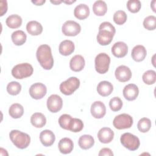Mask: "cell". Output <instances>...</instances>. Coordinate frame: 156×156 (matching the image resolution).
<instances>
[{"instance_id":"obj_22","label":"cell","mask_w":156,"mask_h":156,"mask_svg":"<svg viewBox=\"0 0 156 156\" xmlns=\"http://www.w3.org/2000/svg\"><path fill=\"white\" fill-rule=\"evenodd\" d=\"M113 90V85L108 81L104 80L99 83L97 86V91L98 94L102 96H109Z\"/></svg>"},{"instance_id":"obj_21","label":"cell","mask_w":156,"mask_h":156,"mask_svg":"<svg viewBox=\"0 0 156 156\" xmlns=\"http://www.w3.org/2000/svg\"><path fill=\"white\" fill-rule=\"evenodd\" d=\"M147 54V51L143 45H136L132 50L131 55L133 60L139 62L143 61Z\"/></svg>"},{"instance_id":"obj_1","label":"cell","mask_w":156,"mask_h":156,"mask_svg":"<svg viewBox=\"0 0 156 156\" xmlns=\"http://www.w3.org/2000/svg\"><path fill=\"white\" fill-rule=\"evenodd\" d=\"M36 57L43 68L46 70L51 69L54 65V58L49 45L45 44L40 45L37 50Z\"/></svg>"},{"instance_id":"obj_40","label":"cell","mask_w":156,"mask_h":156,"mask_svg":"<svg viewBox=\"0 0 156 156\" xmlns=\"http://www.w3.org/2000/svg\"><path fill=\"white\" fill-rule=\"evenodd\" d=\"M99 30H106L113 33V34H115V32H116L115 27L110 22H107V21L102 23L99 27Z\"/></svg>"},{"instance_id":"obj_30","label":"cell","mask_w":156,"mask_h":156,"mask_svg":"<svg viewBox=\"0 0 156 156\" xmlns=\"http://www.w3.org/2000/svg\"><path fill=\"white\" fill-rule=\"evenodd\" d=\"M24 113V108L23 107L18 104L15 103L11 105L9 109V115L14 119H17L21 118Z\"/></svg>"},{"instance_id":"obj_14","label":"cell","mask_w":156,"mask_h":156,"mask_svg":"<svg viewBox=\"0 0 156 156\" xmlns=\"http://www.w3.org/2000/svg\"><path fill=\"white\" fill-rule=\"evenodd\" d=\"M112 53L117 58L124 57L128 52V46L123 41L115 43L112 48Z\"/></svg>"},{"instance_id":"obj_38","label":"cell","mask_w":156,"mask_h":156,"mask_svg":"<svg viewBox=\"0 0 156 156\" xmlns=\"http://www.w3.org/2000/svg\"><path fill=\"white\" fill-rule=\"evenodd\" d=\"M83 128V123L82 121L78 118H73L69 130L73 132H79Z\"/></svg>"},{"instance_id":"obj_23","label":"cell","mask_w":156,"mask_h":156,"mask_svg":"<svg viewBox=\"0 0 156 156\" xmlns=\"http://www.w3.org/2000/svg\"><path fill=\"white\" fill-rule=\"evenodd\" d=\"M74 15V16L79 20H85L90 15V9L87 5L80 4L75 7Z\"/></svg>"},{"instance_id":"obj_10","label":"cell","mask_w":156,"mask_h":156,"mask_svg":"<svg viewBox=\"0 0 156 156\" xmlns=\"http://www.w3.org/2000/svg\"><path fill=\"white\" fill-rule=\"evenodd\" d=\"M62 99L57 94H52L47 99L48 109L52 113L58 112L62 109Z\"/></svg>"},{"instance_id":"obj_7","label":"cell","mask_w":156,"mask_h":156,"mask_svg":"<svg viewBox=\"0 0 156 156\" xmlns=\"http://www.w3.org/2000/svg\"><path fill=\"white\" fill-rule=\"evenodd\" d=\"M133 124L132 117L126 113H122L115 116L113 121V126L119 130L129 129Z\"/></svg>"},{"instance_id":"obj_27","label":"cell","mask_w":156,"mask_h":156,"mask_svg":"<svg viewBox=\"0 0 156 156\" xmlns=\"http://www.w3.org/2000/svg\"><path fill=\"white\" fill-rule=\"evenodd\" d=\"M93 13L97 16H104L107 11V5L104 1H96L93 5Z\"/></svg>"},{"instance_id":"obj_24","label":"cell","mask_w":156,"mask_h":156,"mask_svg":"<svg viewBox=\"0 0 156 156\" xmlns=\"http://www.w3.org/2000/svg\"><path fill=\"white\" fill-rule=\"evenodd\" d=\"M26 30L31 35H38L43 32V26L37 21H30L26 24Z\"/></svg>"},{"instance_id":"obj_20","label":"cell","mask_w":156,"mask_h":156,"mask_svg":"<svg viewBox=\"0 0 156 156\" xmlns=\"http://www.w3.org/2000/svg\"><path fill=\"white\" fill-rule=\"evenodd\" d=\"M75 49L74 43L69 40H65L62 41L58 47V51L61 55L67 56L71 54Z\"/></svg>"},{"instance_id":"obj_12","label":"cell","mask_w":156,"mask_h":156,"mask_svg":"<svg viewBox=\"0 0 156 156\" xmlns=\"http://www.w3.org/2000/svg\"><path fill=\"white\" fill-rule=\"evenodd\" d=\"M91 114L94 118H102L106 113V108L101 101H95L91 105Z\"/></svg>"},{"instance_id":"obj_8","label":"cell","mask_w":156,"mask_h":156,"mask_svg":"<svg viewBox=\"0 0 156 156\" xmlns=\"http://www.w3.org/2000/svg\"><path fill=\"white\" fill-rule=\"evenodd\" d=\"M81 30V27L79 23L74 21L68 20L62 25V33L66 36L74 37L78 35Z\"/></svg>"},{"instance_id":"obj_43","label":"cell","mask_w":156,"mask_h":156,"mask_svg":"<svg viewBox=\"0 0 156 156\" xmlns=\"http://www.w3.org/2000/svg\"><path fill=\"white\" fill-rule=\"evenodd\" d=\"M45 0H38V1H32V2L36 5H42L44 3H45Z\"/></svg>"},{"instance_id":"obj_17","label":"cell","mask_w":156,"mask_h":156,"mask_svg":"<svg viewBox=\"0 0 156 156\" xmlns=\"http://www.w3.org/2000/svg\"><path fill=\"white\" fill-rule=\"evenodd\" d=\"M55 140L54 133L50 130H44L40 134V140L41 144L46 147L52 146Z\"/></svg>"},{"instance_id":"obj_19","label":"cell","mask_w":156,"mask_h":156,"mask_svg":"<svg viewBox=\"0 0 156 156\" xmlns=\"http://www.w3.org/2000/svg\"><path fill=\"white\" fill-rule=\"evenodd\" d=\"M58 147L59 151L62 154H69L72 152L74 147L73 141L69 138H63L59 141L58 144Z\"/></svg>"},{"instance_id":"obj_39","label":"cell","mask_w":156,"mask_h":156,"mask_svg":"<svg viewBox=\"0 0 156 156\" xmlns=\"http://www.w3.org/2000/svg\"><path fill=\"white\" fill-rule=\"evenodd\" d=\"M141 7V2L139 0H129L127 2V8L132 13H136L140 11Z\"/></svg>"},{"instance_id":"obj_3","label":"cell","mask_w":156,"mask_h":156,"mask_svg":"<svg viewBox=\"0 0 156 156\" xmlns=\"http://www.w3.org/2000/svg\"><path fill=\"white\" fill-rule=\"evenodd\" d=\"M32 66L28 63H22L15 65L12 69V75L17 79L30 77L33 74Z\"/></svg>"},{"instance_id":"obj_36","label":"cell","mask_w":156,"mask_h":156,"mask_svg":"<svg viewBox=\"0 0 156 156\" xmlns=\"http://www.w3.org/2000/svg\"><path fill=\"white\" fill-rule=\"evenodd\" d=\"M127 15L123 10H118L113 15V21L118 25H122L127 20Z\"/></svg>"},{"instance_id":"obj_4","label":"cell","mask_w":156,"mask_h":156,"mask_svg":"<svg viewBox=\"0 0 156 156\" xmlns=\"http://www.w3.org/2000/svg\"><path fill=\"white\" fill-rule=\"evenodd\" d=\"M120 141L124 147L132 151L137 150L140 145V139L129 132L124 133L121 136Z\"/></svg>"},{"instance_id":"obj_25","label":"cell","mask_w":156,"mask_h":156,"mask_svg":"<svg viewBox=\"0 0 156 156\" xmlns=\"http://www.w3.org/2000/svg\"><path fill=\"white\" fill-rule=\"evenodd\" d=\"M78 144L81 149L87 150L93 146L94 144V140L90 135H83L79 138Z\"/></svg>"},{"instance_id":"obj_45","label":"cell","mask_w":156,"mask_h":156,"mask_svg":"<svg viewBox=\"0 0 156 156\" xmlns=\"http://www.w3.org/2000/svg\"><path fill=\"white\" fill-rule=\"evenodd\" d=\"M51 1V3H52V4H56V5H57V4H60V3H62V1Z\"/></svg>"},{"instance_id":"obj_44","label":"cell","mask_w":156,"mask_h":156,"mask_svg":"<svg viewBox=\"0 0 156 156\" xmlns=\"http://www.w3.org/2000/svg\"><path fill=\"white\" fill-rule=\"evenodd\" d=\"M155 1H153L151 3V7L153 11L154 12H155Z\"/></svg>"},{"instance_id":"obj_9","label":"cell","mask_w":156,"mask_h":156,"mask_svg":"<svg viewBox=\"0 0 156 156\" xmlns=\"http://www.w3.org/2000/svg\"><path fill=\"white\" fill-rule=\"evenodd\" d=\"M47 93V88L42 83L37 82L32 84L29 88V94L34 99H42Z\"/></svg>"},{"instance_id":"obj_6","label":"cell","mask_w":156,"mask_h":156,"mask_svg":"<svg viewBox=\"0 0 156 156\" xmlns=\"http://www.w3.org/2000/svg\"><path fill=\"white\" fill-rule=\"evenodd\" d=\"M80 86V80L76 77H70L60 85V90L65 95H71Z\"/></svg>"},{"instance_id":"obj_13","label":"cell","mask_w":156,"mask_h":156,"mask_svg":"<svg viewBox=\"0 0 156 156\" xmlns=\"http://www.w3.org/2000/svg\"><path fill=\"white\" fill-rule=\"evenodd\" d=\"M122 93L124 97L127 101H134L138 96L139 89L135 84L129 83L124 87Z\"/></svg>"},{"instance_id":"obj_35","label":"cell","mask_w":156,"mask_h":156,"mask_svg":"<svg viewBox=\"0 0 156 156\" xmlns=\"http://www.w3.org/2000/svg\"><path fill=\"white\" fill-rule=\"evenodd\" d=\"M143 26L149 30H153L156 28V17L150 15L146 17L143 21Z\"/></svg>"},{"instance_id":"obj_16","label":"cell","mask_w":156,"mask_h":156,"mask_svg":"<svg viewBox=\"0 0 156 156\" xmlns=\"http://www.w3.org/2000/svg\"><path fill=\"white\" fill-rule=\"evenodd\" d=\"M114 35L115 34L108 30H99V32L96 37L97 41L100 45H108L112 42Z\"/></svg>"},{"instance_id":"obj_2","label":"cell","mask_w":156,"mask_h":156,"mask_svg":"<svg viewBox=\"0 0 156 156\" xmlns=\"http://www.w3.org/2000/svg\"><path fill=\"white\" fill-rule=\"evenodd\" d=\"M9 137L13 144L20 149L27 147L30 142V137L27 133L18 130H12L9 133Z\"/></svg>"},{"instance_id":"obj_33","label":"cell","mask_w":156,"mask_h":156,"mask_svg":"<svg viewBox=\"0 0 156 156\" xmlns=\"http://www.w3.org/2000/svg\"><path fill=\"white\" fill-rule=\"evenodd\" d=\"M21 90V84L16 81H12L7 85V91L10 95L15 96L18 94Z\"/></svg>"},{"instance_id":"obj_42","label":"cell","mask_w":156,"mask_h":156,"mask_svg":"<svg viewBox=\"0 0 156 156\" xmlns=\"http://www.w3.org/2000/svg\"><path fill=\"white\" fill-rule=\"evenodd\" d=\"M0 9H1V15L0 16L4 15V13L7 12V2L6 1H0Z\"/></svg>"},{"instance_id":"obj_31","label":"cell","mask_w":156,"mask_h":156,"mask_svg":"<svg viewBox=\"0 0 156 156\" xmlns=\"http://www.w3.org/2000/svg\"><path fill=\"white\" fill-rule=\"evenodd\" d=\"M151 125V121L149 118H143L138 121L137 124V128L141 132L146 133L150 130Z\"/></svg>"},{"instance_id":"obj_41","label":"cell","mask_w":156,"mask_h":156,"mask_svg":"<svg viewBox=\"0 0 156 156\" xmlns=\"http://www.w3.org/2000/svg\"><path fill=\"white\" fill-rule=\"evenodd\" d=\"M98 155L99 156H113V153L110 149L108 147H104L100 150Z\"/></svg>"},{"instance_id":"obj_18","label":"cell","mask_w":156,"mask_h":156,"mask_svg":"<svg viewBox=\"0 0 156 156\" xmlns=\"http://www.w3.org/2000/svg\"><path fill=\"white\" fill-rule=\"evenodd\" d=\"M85 65L84 58L80 55H76L71 58L69 62V67L71 69L75 72L82 71Z\"/></svg>"},{"instance_id":"obj_34","label":"cell","mask_w":156,"mask_h":156,"mask_svg":"<svg viewBox=\"0 0 156 156\" xmlns=\"http://www.w3.org/2000/svg\"><path fill=\"white\" fill-rule=\"evenodd\" d=\"M73 118L68 114L61 115L58 119V124L60 126L65 130H69Z\"/></svg>"},{"instance_id":"obj_29","label":"cell","mask_w":156,"mask_h":156,"mask_svg":"<svg viewBox=\"0 0 156 156\" xmlns=\"http://www.w3.org/2000/svg\"><path fill=\"white\" fill-rule=\"evenodd\" d=\"M5 23L11 29H16L21 26L22 24V18L18 15L13 14L7 18Z\"/></svg>"},{"instance_id":"obj_32","label":"cell","mask_w":156,"mask_h":156,"mask_svg":"<svg viewBox=\"0 0 156 156\" xmlns=\"http://www.w3.org/2000/svg\"><path fill=\"white\" fill-rule=\"evenodd\" d=\"M144 83L147 85H152L156 81V73L154 70L146 71L142 76Z\"/></svg>"},{"instance_id":"obj_37","label":"cell","mask_w":156,"mask_h":156,"mask_svg":"<svg viewBox=\"0 0 156 156\" xmlns=\"http://www.w3.org/2000/svg\"><path fill=\"white\" fill-rule=\"evenodd\" d=\"M109 107L113 112H118L122 107V101L119 97H113L109 102Z\"/></svg>"},{"instance_id":"obj_11","label":"cell","mask_w":156,"mask_h":156,"mask_svg":"<svg viewBox=\"0 0 156 156\" xmlns=\"http://www.w3.org/2000/svg\"><path fill=\"white\" fill-rule=\"evenodd\" d=\"M115 75L118 80L121 82H125L129 81L132 77V72L128 66L120 65L115 69Z\"/></svg>"},{"instance_id":"obj_46","label":"cell","mask_w":156,"mask_h":156,"mask_svg":"<svg viewBox=\"0 0 156 156\" xmlns=\"http://www.w3.org/2000/svg\"><path fill=\"white\" fill-rule=\"evenodd\" d=\"M75 2H76V1H62V2H65L66 4H71Z\"/></svg>"},{"instance_id":"obj_5","label":"cell","mask_w":156,"mask_h":156,"mask_svg":"<svg viewBox=\"0 0 156 156\" xmlns=\"http://www.w3.org/2000/svg\"><path fill=\"white\" fill-rule=\"evenodd\" d=\"M110 63L109 55L104 52L98 54L94 60L96 71L99 74H105L108 70Z\"/></svg>"},{"instance_id":"obj_15","label":"cell","mask_w":156,"mask_h":156,"mask_svg":"<svg viewBox=\"0 0 156 156\" xmlns=\"http://www.w3.org/2000/svg\"><path fill=\"white\" fill-rule=\"evenodd\" d=\"M114 137L113 131L109 127H102L98 133V138L101 143L107 144L110 143Z\"/></svg>"},{"instance_id":"obj_28","label":"cell","mask_w":156,"mask_h":156,"mask_svg":"<svg viewBox=\"0 0 156 156\" xmlns=\"http://www.w3.org/2000/svg\"><path fill=\"white\" fill-rule=\"evenodd\" d=\"M13 43L16 46H21L26 41L27 36L24 31L18 30L13 32L11 36Z\"/></svg>"},{"instance_id":"obj_26","label":"cell","mask_w":156,"mask_h":156,"mask_svg":"<svg viewBox=\"0 0 156 156\" xmlns=\"http://www.w3.org/2000/svg\"><path fill=\"white\" fill-rule=\"evenodd\" d=\"M30 122L34 127L37 128H41L46 124V118L43 113L37 112L31 116Z\"/></svg>"}]
</instances>
